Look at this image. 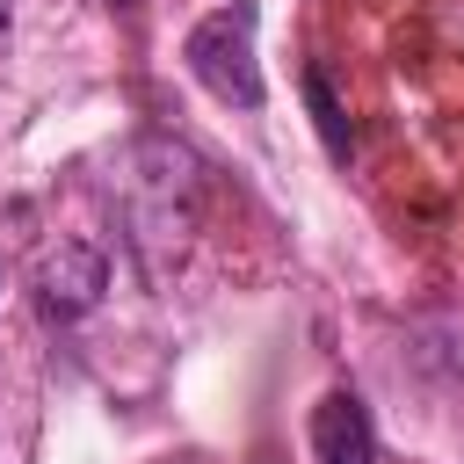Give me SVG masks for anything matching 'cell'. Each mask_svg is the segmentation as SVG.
<instances>
[{
	"mask_svg": "<svg viewBox=\"0 0 464 464\" xmlns=\"http://www.w3.org/2000/svg\"><path fill=\"white\" fill-rule=\"evenodd\" d=\"M0 29H7V7H0Z\"/></svg>",
	"mask_w": 464,
	"mask_h": 464,
	"instance_id": "cell-6",
	"label": "cell"
},
{
	"mask_svg": "<svg viewBox=\"0 0 464 464\" xmlns=\"http://www.w3.org/2000/svg\"><path fill=\"white\" fill-rule=\"evenodd\" d=\"M123 210H130V246H138L145 276H167V261H181L203 225V160L174 138H138Z\"/></svg>",
	"mask_w": 464,
	"mask_h": 464,
	"instance_id": "cell-1",
	"label": "cell"
},
{
	"mask_svg": "<svg viewBox=\"0 0 464 464\" xmlns=\"http://www.w3.org/2000/svg\"><path fill=\"white\" fill-rule=\"evenodd\" d=\"M304 102H312V123H319V138H326V152H334V160H348V145H355V130H348V116H341V102H334V80H326V65H304Z\"/></svg>",
	"mask_w": 464,
	"mask_h": 464,
	"instance_id": "cell-5",
	"label": "cell"
},
{
	"mask_svg": "<svg viewBox=\"0 0 464 464\" xmlns=\"http://www.w3.org/2000/svg\"><path fill=\"white\" fill-rule=\"evenodd\" d=\"M254 22H261V7L254 0H232V7H218V14H203L196 29H188V44H181V58H188V72L218 94V102H232V109H261V58H254Z\"/></svg>",
	"mask_w": 464,
	"mask_h": 464,
	"instance_id": "cell-2",
	"label": "cell"
},
{
	"mask_svg": "<svg viewBox=\"0 0 464 464\" xmlns=\"http://www.w3.org/2000/svg\"><path fill=\"white\" fill-rule=\"evenodd\" d=\"M109 7H130V0H109Z\"/></svg>",
	"mask_w": 464,
	"mask_h": 464,
	"instance_id": "cell-7",
	"label": "cell"
},
{
	"mask_svg": "<svg viewBox=\"0 0 464 464\" xmlns=\"http://www.w3.org/2000/svg\"><path fill=\"white\" fill-rule=\"evenodd\" d=\"M109 290V254L87 246V239H58L36 254V304L51 319H80L94 312V297Z\"/></svg>",
	"mask_w": 464,
	"mask_h": 464,
	"instance_id": "cell-3",
	"label": "cell"
},
{
	"mask_svg": "<svg viewBox=\"0 0 464 464\" xmlns=\"http://www.w3.org/2000/svg\"><path fill=\"white\" fill-rule=\"evenodd\" d=\"M312 457L319 464H377V428H370V406L341 384L312 406Z\"/></svg>",
	"mask_w": 464,
	"mask_h": 464,
	"instance_id": "cell-4",
	"label": "cell"
}]
</instances>
